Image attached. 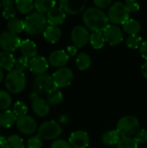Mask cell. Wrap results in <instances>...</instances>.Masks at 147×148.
<instances>
[{
	"label": "cell",
	"mask_w": 147,
	"mask_h": 148,
	"mask_svg": "<svg viewBox=\"0 0 147 148\" xmlns=\"http://www.w3.org/2000/svg\"><path fill=\"white\" fill-rule=\"evenodd\" d=\"M48 68H49V61L42 56H36L29 60V69L32 73L37 75L45 74Z\"/></svg>",
	"instance_id": "cell-17"
},
{
	"label": "cell",
	"mask_w": 147,
	"mask_h": 148,
	"mask_svg": "<svg viewBox=\"0 0 147 148\" xmlns=\"http://www.w3.org/2000/svg\"><path fill=\"white\" fill-rule=\"evenodd\" d=\"M19 49H20L22 56L29 58V60L32 59L33 57L36 56L37 47H36V43L29 39L22 41V43H21V46Z\"/></svg>",
	"instance_id": "cell-19"
},
{
	"label": "cell",
	"mask_w": 147,
	"mask_h": 148,
	"mask_svg": "<svg viewBox=\"0 0 147 148\" xmlns=\"http://www.w3.org/2000/svg\"><path fill=\"white\" fill-rule=\"evenodd\" d=\"M5 148H24L23 140L16 134L10 135L7 137Z\"/></svg>",
	"instance_id": "cell-32"
},
{
	"label": "cell",
	"mask_w": 147,
	"mask_h": 148,
	"mask_svg": "<svg viewBox=\"0 0 147 148\" xmlns=\"http://www.w3.org/2000/svg\"><path fill=\"white\" fill-rule=\"evenodd\" d=\"M15 5L18 12H20L21 14H28L34 8V2L30 0H18L15 1Z\"/></svg>",
	"instance_id": "cell-31"
},
{
	"label": "cell",
	"mask_w": 147,
	"mask_h": 148,
	"mask_svg": "<svg viewBox=\"0 0 147 148\" xmlns=\"http://www.w3.org/2000/svg\"><path fill=\"white\" fill-rule=\"evenodd\" d=\"M69 60V55L63 49H57L51 52L49 56V63L55 68H63Z\"/></svg>",
	"instance_id": "cell-16"
},
{
	"label": "cell",
	"mask_w": 147,
	"mask_h": 148,
	"mask_svg": "<svg viewBox=\"0 0 147 148\" xmlns=\"http://www.w3.org/2000/svg\"><path fill=\"white\" fill-rule=\"evenodd\" d=\"M125 5H126V9H127L129 13L136 12L140 8L139 3L137 1H134V0H127V1H126L125 2Z\"/></svg>",
	"instance_id": "cell-39"
},
{
	"label": "cell",
	"mask_w": 147,
	"mask_h": 148,
	"mask_svg": "<svg viewBox=\"0 0 147 148\" xmlns=\"http://www.w3.org/2000/svg\"><path fill=\"white\" fill-rule=\"evenodd\" d=\"M68 54H69L70 56H75L77 53V47H75V45L73 46H68L67 49Z\"/></svg>",
	"instance_id": "cell-44"
},
{
	"label": "cell",
	"mask_w": 147,
	"mask_h": 148,
	"mask_svg": "<svg viewBox=\"0 0 147 148\" xmlns=\"http://www.w3.org/2000/svg\"><path fill=\"white\" fill-rule=\"evenodd\" d=\"M47 17L44 14L33 12L29 14L24 20V31L30 36L43 34L48 25Z\"/></svg>",
	"instance_id": "cell-2"
},
{
	"label": "cell",
	"mask_w": 147,
	"mask_h": 148,
	"mask_svg": "<svg viewBox=\"0 0 147 148\" xmlns=\"http://www.w3.org/2000/svg\"><path fill=\"white\" fill-rule=\"evenodd\" d=\"M82 19L86 27L93 32H103L109 22L107 15L96 7H90L85 10Z\"/></svg>",
	"instance_id": "cell-1"
},
{
	"label": "cell",
	"mask_w": 147,
	"mask_h": 148,
	"mask_svg": "<svg viewBox=\"0 0 147 148\" xmlns=\"http://www.w3.org/2000/svg\"><path fill=\"white\" fill-rule=\"evenodd\" d=\"M55 88L52 75L49 74L38 75L34 78L32 83L33 92L37 95H45L48 94L51 89Z\"/></svg>",
	"instance_id": "cell-7"
},
{
	"label": "cell",
	"mask_w": 147,
	"mask_h": 148,
	"mask_svg": "<svg viewBox=\"0 0 147 148\" xmlns=\"http://www.w3.org/2000/svg\"><path fill=\"white\" fill-rule=\"evenodd\" d=\"M17 129L24 134H32L36 131L37 124L34 118L29 115H24L22 117H18L16 122Z\"/></svg>",
	"instance_id": "cell-14"
},
{
	"label": "cell",
	"mask_w": 147,
	"mask_h": 148,
	"mask_svg": "<svg viewBox=\"0 0 147 148\" xmlns=\"http://www.w3.org/2000/svg\"><path fill=\"white\" fill-rule=\"evenodd\" d=\"M68 142L73 148H87L89 145V136L87 132L77 130L70 134Z\"/></svg>",
	"instance_id": "cell-15"
},
{
	"label": "cell",
	"mask_w": 147,
	"mask_h": 148,
	"mask_svg": "<svg viewBox=\"0 0 147 148\" xmlns=\"http://www.w3.org/2000/svg\"><path fill=\"white\" fill-rule=\"evenodd\" d=\"M143 41H142V38L138 36V35H133V36H129L126 40V46L129 48V49H139L141 44H142Z\"/></svg>",
	"instance_id": "cell-35"
},
{
	"label": "cell",
	"mask_w": 147,
	"mask_h": 148,
	"mask_svg": "<svg viewBox=\"0 0 147 148\" xmlns=\"http://www.w3.org/2000/svg\"><path fill=\"white\" fill-rule=\"evenodd\" d=\"M42 139L38 135L30 137L27 141L28 148H42Z\"/></svg>",
	"instance_id": "cell-38"
},
{
	"label": "cell",
	"mask_w": 147,
	"mask_h": 148,
	"mask_svg": "<svg viewBox=\"0 0 147 148\" xmlns=\"http://www.w3.org/2000/svg\"><path fill=\"white\" fill-rule=\"evenodd\" d=\"M15 63L16 59L11 53L7 51L0 52V68L2 69L8 70L10 72L15 67Z\"/></svg>",
	"instance_id": "cell-21"
},
{
	"label": "cell",
	"mask_w": 147,
	"mask_h": 148,
	"mask_svg": "<svg viewBox=\"0 0 147 148\" xmlns=\"http://www.w3.org/2000/svg\"><path fill=\"white\" fill-rule=\"evenodd\" d=\"M120 139L121 136L117 132V130H110L102 134L101 142L106 146H117Z\"/></svg>",
	"instance_id": "cell-24"
},
{
	"label": "cell",
	"mask_w": 147,
	"mask_h": 148,
	"mask_svg": "<svg viewBox=\"0 0 147 148\" xmlns=\"http://www.w3.org/2000/svg\"><path fill=\"white\" fill-rule=\"evenodd\" d=\"M56 2L54 0H36L34 2V8L39 13H45L49 12L52 9L55 8Z\"/></svg>",
	"instance_id": "cell-25"
},
{
	"label": "cell",
	"mask_w": 147,
	"mask_h": 148,
	"mask_svg": "<svg viewBox=\"0 0 147 148\" xmlns=\"http://www.w3.org/2000/svg\"><path fill=\"white\" fill-rule=\"evenodd\" d=\"M2 4V14L3 16L5 19H13L15 18V16L16 14V5H15V2L13 1H10V0H3L1 2Z\"/></svg>",
	"instance_id": "cell-23"
},
{
	"label": "cell",
	"mask_w": 147,
	"mask_h": 148,
	"mask_svg": "<svg viewBox=\"0 0 147 148\" xmlns=\"http://www.w3.org/2000/svg\"><path fill=\"white\" fill-rule=\"evenodd\" d=\"M55 87L58 88H66L69 86L74 79L73 71L67 67L61 68L57 69L52 75Z\"/></svg>",
	"instance_id": "cell-9"
},
{
	"label": "cell",
	"mask_w": 147,
	"mask_h": 148,
	"mask_svg": "<svg viewBox=\"0 0 147 148\" xmlns=\"http://www.w3.org/2000/svg\"><path fill=\"white\" fill-rule=\"evenodd\" d=\"M7 27L10 32L12 34H19L24 30V20L18 18H13L8 21Z\"/></svg>",
	"instance_id": "cell-28"
},
{
	"label": "cell",
	"mask_w": 147,
	"mask_h": 148,
	"mask_svg": "<svg viewBox=\"0 0 147 148\" xmlns=\"http://www.w3.org/2000/svg\"><path fill=\"white\" fill-rule=\"evenodd\" d=\"M12 98L10 95L5 90H0V110L5 111L10 107Z\"/></svg>",
	"instance_id": "cell-33"
},
{
	"label": "cell",
	"mask_w": 147,
	"mask_h": 148,
	"mask_svg": "<svg viewBox=\"0 0 147 148\" xmlns=\"http://www.w3.org/2000/svg\"><path fill=\"white\" fill-rule=\"evenodd\" d=\"M75 64L80 70H86L91 65V57L87 53H81L75 60Z\"/></svg>",
	"instance_id": "cell-30"
},
{
	"label": "cell",
	"mask_w": 147,
	"mask_h": 148,
	"mask_svg": "<svg viewBox=\"0 0 147 148\" xmlns=\"http://www.w3.org/2000/svg\"><path fill=\"white\" fill-rule=\"evenodd\" d=\"M17 121L16 115L11 110H5L0 113V127L9 128L12 127Z\"/></svg>",
	"instance_id": "cell-22"
},
{
	"label": "cell",
	"mask_w": 147,
	"mask_h": 148,
	"mask_svg": "<svg viewBox=\"0 0 147 148\" xmlns=\"http://www.w3.org/2000/svg\"><path fill=\"white\" fill-rule=\"evenodd\" d=\"M88 1L86 0H61L59 2L60 8L68 14L78 15L86 8Z\"/></svg>",
	"instance_id": "cell-11"
},
{
	"label": "cell",
	"mask_w": 147,
	"mask_h": 148,
	"mask_svg": "<svg viewBox=\"0 0 147 148\" xmlns=\"http://www.w3.org/2000/svg\"><path fill=\"white\" fill-rule=\"evenodd\" d=\"M63 100V95L60 88L55 87L47 94V101L51 106H56L60 104Z\"/></svg>",
	"instance_id": "cell-26"
},
{
	"label": "cell",
	"mask_w": 147,
	"mask_h": 148,
	"mask_svg": "<svg viewBox=\"0 0 147 148\" xmlns=\"http://www.w3.org/2000/svg\"><path fill=\"white\" fill-rule=\"evenodd\" d=\"M129 12L125 5V3L115 2L111 4L108 10V19L114 25L124 24L126 23L129 18Z\"/></svg>",
	"instance_id": "cell-5"
},
{
	"label": "cell",
	"mask_w": 147,
	"mask_h": 148,
	"mask_svg": "<svg viewBox=\"0 0 147 148\" xmlns=\"http://www.w3.org/2000/svg\"><path fill=\"white\" fill-rule=\"evenodd\" d=\"M29 59L24 56H20L16 59V63H15V69L23 72L26 69L29 68Z\"/></svg>",
	"instance_id": "cell-37"
},
{
	"label": "cell",
	"mask_w": 147,
	"mask_h": 148,
	"mask_svg": "<svg viewBox=\"0 0 147 148\" xmlns=\"http://www.w3.org/2000/svg\"><path fill=\"white\" fill-rule=\"evenodd\" d=\"M14 114L16 115V117H22L24 115H27V112H28V107L26 106V104L23 101H16L14 104L13 107V110Z\"/></svg>",
	"instance_id": "cell-36"
},
{
	"label": "cell",
	"mask_w": 147,
	"mask_h": 148,
	"mask_svg": "<svg viewBox=\"0 0 147 148\" xmlns=\"http://www.w3.org/2000/svg\"><path fill=\"white\" fill-rule=\"evenodd\" d=\"M30 100L32 101V110L36 115L39 117H45L49 114L50 105L47 101L40 98L38 95L34 92L30 94Z\"/></svg>",
	"instance_id": "cell-13"
},
{
	"label": "cell",
	"mask_w": 147,
	"mask_h": 148,
	"mask_svg": "<svg viewBox=\"0 0 147 148\" xmlns=\"http://www.w3.org/2000/svg\"><path fill=\"white\" fill-rule=\"evenodd\" d=\"M59 121H60L61 124H66L69 121V116L68 114H62V115L60 116Z\"/></svg>",
	"instance_id": "cell-45"
},
{
	"label": "cell",
	"mask_w": 147,
	"mask_h": 148,
	"mask_svg": "<svg viewBox=\"0 0 147 148\" xmlns=\"http://www.w3.org/2000/svg\"><path fill=\"white\" fill-rule=\"evenodd\" d=\"M6 140H7V138H6V137H4V136H0V147L5 148Z\"/></svg>",
	"instance_id": "cell-46"
},
{
	"label": "cell",
	"mask_w": 147,
	"mask_h": 148,
	"mask_svg": "<svg viewBox=\"0 0 147 148\" xmlns=\"http://www.w3.org/2000/svg\"><path fill=\"white\" fill-rule=\"evenodd\" d=\"M105 41L113 46L120 44L123 41V33L119 26L114 24H108L103 30Z\"/></svg>",
	"instance_id": "cell-12"
},
{
	"label": "cell",
	"mask_w": 147,
	"mask_h": 148,
	"mask_svg": "<svg viewBox=\"0 0 147 148\" xmlns=\"http://www.w3.org/2000/svg\"><path fill=\"white\" fill-rule=\"evenodd\" d=\"M47 21L50 26H58L62 24L66 17V13L60 8L55 7L47 13Z\"/></svg>",
	"instance_id": "cell-18"
},
{
	"label": "cell",
	"mask_w": 147,
	"mask_h": 148,
	"mask_svg": "<svg viewBox=\"0 0 147 148\" xmlns=\"http://www.w3.org/2000/svg\"><path fill=\"white\" fill-rule=\"evenodd\" d=\"M141 70H142V74L147 79V61L146 62H145L143 65H142V68H141Z\"/></svg>",
	"instance_id": "cell-47"
},
{
	"label": "cell",
	"mask_w": 147,
	"mask_h": 148,
	"mask_svg": "<svg viewBox=\"0 0 147 148\" xmlns=\"http://www.w3.org/2000/svg\"><path fill=\"white\" fill-rule=\"evenodd\" d=\"M50 148H73L69 142L64 140H55L52 144Z\"/></svg>",
	"instance_id": "cell-41"
},
{
	"label": "cell",
	"mask_w": 147,
	"mask_h": 148,
	"mask_svg": "<svg viewBox=\"0 0 147 148\" xmlns=\"http://www.w3.org/2000/svg\"><path fill=\"white\" fill-rule=\"evenodd\" d=\"M61 36H62V30L58 26L49 25L45 29V31L43 32L44 39L50 43L57 42L60 40Z\"/></svg>",
	"instance_id": "cell-20"
},
{
	"label": "cell",
	"mask_w": 147,
	"mask_h": 148,
	"mask_svg": "<svg viewBox=\"0 0 147 148\" xmlns=\"http://www.w3.org/2000/svg\"><path fill=\"white\" fill-rule=\"evenodd\" d=\"M90 36L89 30L86 26L78 25L71 31V41L75 47L81 48L90 41Z\"/></svg>",
	"instance_id": "cell-10"
},
{
	"label": "cell",
	"mask_w": 147,
	"mask_h": 148,
	"mask_svg": "<svg viewBox=\"0 0 147 148\" xmlns=\"http://www.w3.org/2000/svg\"><path fill=\"white\" fill-rule=\"evenodd\" d=\"M94 3L96 8L101 10V9H105V8L108 7L110 4H112V1L111 0H94Z\"/></svg>",
	"instance_id": "cell-42"
},
{
	"label": "cell",
	"mask_w": 147,
	"mask_h": 148,
	"mask_svg": "<svg viewBox=\"0 0 147 148\" xmlns=\"http://www.w3.org/2000/svg\"><path fill=\"white\" fill-rule=\"evenodd\" d=\"M62 134V129L61 126L54 121H45L42 124H41L37 132V135L40 138L47 140H55Z\"/></svg>",
	"instance_id": "cell-6"
},
{
	"label": "cell",
	"mask_w": 147,
	"mask_h": 148,
	"mask_svg": "<svg viewBox=\"0 0 147 148\" xmlns=\"http://www.w3.org/2000/svg\"><path fill=\"white\" fill-rule=\"evenodd\" d=\"M90 43L95 49H101L105 44V37L103 32H93L90 36Z\"/></svg>",
	"instance_id": "cell-29"
},
{
	"label": "cell",
	"mask_w": 147,
	"mask_h": 148,
	"mask_svg": "<svg viewBox=\"0 0 147 148\" xmlns=\"http://www.w3.org/2000/svg\"><path fill=\"white\" fill-rule=\"evenodd\" d=\"M22 40L16 35L12 34L11 32L4 31L0 35V48L3 51L13 52L20 48Z\"/></svg>",
	"instance_id": "cell-8"
},
{
	"label": "cell",
	"mask_w": 147,
	"mask_h": 148,
	"mask_svg": "<svg viewBox=\"0 0 147 148\" xmlns=\"http://www.w3.org/2000/svg\"><path fill=\"white\" fill-rule=\"evenodd\" d=\"M123 29L129 36L138 35V33L141 29V25H140L139 22H138L137 20L130 18L126 23H125L123 24Z\"/></svg>",
	"instance_id": "cell-27"
},
{
	"label": "cell",
	"mask_w": 147,
	"mask_h": 148,
	"mask_svg": "<svg viewBox=\"0 0 147 148\" xmlns=\"http://www.w3.org/2000/svg\"><path fill=\"white\" fill-rule=\"evenodd\" d=\"M139 52L142 57L147 61V40L142 42L141 46L139 47Z\"/></svg>",
	"instance_id": "cell-43"
},
{
	"label": "cell",
	"mask_w": 147,
	"mask_h": 148,
	"mask_svg": "<svg viewBox=\"0 0 147 148\" xmlns=\"http://www.w3.org/2000/svg\"><path fill=\"white\" fill-rule=\"evenodd\" d=\"M3 69L0 68V82L3 81Z\"/></svg>",
	"instance_id": "cell-48"
},
{
	"label": "cell",
	"mask_w": 147,
	"mask_h": 148,
	"mask_svg": "<svg viewBox=\"0 0 147 148\" xmlns=\"http://www.w3.org/2000/svg\"><path fill=\"white\" fill-rule=\"evenodd\" d=\"M139 144L136 142L134 138L132 137H121L117 148H138Z\"/></svg>",
	"instance_id": "cell-34"
},
{
	"label": "cell",
	"mask_w": 147,
	"mask_h": 148,
	"mask_svg": "<svg viewBox=\"0 0 147 148\" xmlns=\"http://www.w3.org/2000/svg\"><path fill=\"white\" fill-rule=\"evenodd\" d=\"M136 142L139 145V144H144L147 141V130L146 129H140L134 137Z\"/></svg>",
	"instance_id": "cell-40"
},
{
	"label": "cell",
	"mask_w": 147,
	"mask_h": 148,
	"mask_svg": "<svg viewBox=\"0 0 147 148\" xmlns=\"http://www.w3.org/2000/svg\"><path fill=\"white\" fill-rule=\"evenodd\" d=\"M116 130L121 137H131L139 131V121L133 115H126L118 121Z\"/></svg>",
	"instance_id": "cell-4"
},
{
	"label": "cell",
	"mask_w": 147,
	"mask_h": 148,
	"mask_svg": "<svg viewBox=\"0 0 147 148\" xmlns=\"http://www.w3.org/2000/svg\"><path fill=\"white\" fill-rule=\"evenodd\" d=\"M6 89L11 94H19L26 87V77L23 72L12 69L5 76Z\"/></svg>",
	"instance_id": "cell-3"
},
{
	"label": "cell",
	"mask_w": 147,
	"mask_h": 148,
	"mask_svg": "<svg viewBox=\"0 0 147 148\" xmlns=\"http://www.w3.org/2000/svg\"><path fill=\"white\" fill-rule=\"evenodd\" d=\"M0 148H1V147H0Z\"/></svg>",
	"instance_id": "cell-49"
}]
</instances>
